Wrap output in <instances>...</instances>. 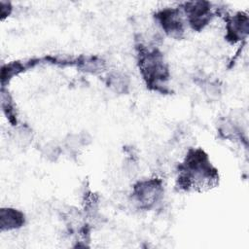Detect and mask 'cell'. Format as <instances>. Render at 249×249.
Wrapping results in <instances>:
<instances>
[{
	"label": "cell",
	"mask_w": 249,
	"mask_h": 249,
	"mask_svg": "<svg viewBox=\"0 0 249 249\" xmlns=\"http://www.w3.org/2000/svg\"><path fill=\"white\" fill-rule=\"evenodd\" d=\"M107 85L117 93H125L129 88V79L122 73H111L107 78Z\"/></svg>",
	"instance_id": "obj_8"
},
{
	"label": "cell",
	"mask_w": 249,
	"mask_h": 249,
	"mask_svg": "<svg viewBox=\"0 0 249 249\" xmlns=\"http://www.w3.org/2000/svg\"><path fill=\"white\" fill-rule=\"evenodd\" d=\"M25 223L24 214L15 208H1L0 228L1 231H12L21 228Z\"/></svg>",
	"instance_id": "obj_7"
},
{
	"label": "cell",
	"mask_w": 249,
	"mask_h": 249,
	"mask_svg": "<svg viewBox=\"0 0 249 249\" xmlns=\"http://www.w3.org/2000/svg\"><path fill=\"white\" fill-rule=\"evenodd\" d=\"M184 11L187 21L196 30L202 29L212 18L211 4L208 2H188L185 4Z\"/></svg>",
	"instance_id": "obj_5"
},
{
	"label": "cell",
	"mask_w": 249,
	"mask_h": 249,
	"mask_svg": "<svg viewBox=\"0 0 249 249\" xmlns=\"http://www.w3.org/2000/svg\"><path fill=\"white\" fill-rule=\"evenodd\" d=\"M162 30L172 38L179 39L185 32V22L179 9H164L156 15Z\"/></svg>",
	"instance_id": "obj_4"
},
{
	"label": "cell",
	"mask_w": 249,
	"mask_h": 249,
	"mask_svg": "<svg viewBox=\"0 0 249 249\" xmlns=\"http://www.w3.org/2000/svg\"><path fill=\"white\" fill-rule=\"evenodd\" d=\"M219 175L211 165L208 156L201 150H190L180 166L179 187L189 191H207L217 185Z\"/></svg>",
	"instance_id": "obj_1"
},
{
	"label": "cell",
	"mask_w": 249,
	"mask_h": 249,
	"mask_svg": "<svg viewBox=\"0 0 249 249\" xmlns=\"http://www.w3.org/2000/svg\"><path fill=\"white\" fill-rule=\"evenodd\" d=\"M249 30V19L247 15L238 13L231 17L227 24V38L231 42H237L245 38Z\"/></svg>",
	"instance_id": "obj_6"
},
{
	"label": "cell",
	"mask_w": 249,
	"mask_h": 249,
	"mask_svg": "<svg viewBox=\"0 0 249 249\" xmlns=\"http://www.w3.org/2000/svg\"><path fill=\"white\" fill-rule=\"evenodd\" d=\"M163 194L161 181L153 178L139 181L134 185L133 197L142 208H151L160 201Z\"/></svg>",
	"instance_id": "obj_3"
},
{
	"label": "cell",
	"mask_w": 249,
	"mask_h": 249,
	"mask_svg": "<svg viewBox=\"0 0 249 249\" xmlns=\"http://www.w3.org/2000/svg\"><path fill=\"white\" fill-rule=\"evenodd\" d=\"M138 55L139 69L147 86L155 90L164 91L169 71L161 53L157 49L143 48Z\"/></svg>",
	"instance_id": "obj_2"
},
{
	"label": "cell",
	"mask_w": 249,
	"mask_h": 249,
	"mask_svg": "<svg viewBox=\"0 0 249 249\" xmlns=\"http://www.w3.org/2000/svg\"><path fill=\"white\" fill-rule=\"evenodd\" d=\"M81 67L84 71L93 74L104 71L105 63L102 59L98 57H88L86 58V60L81 62Z\"/></svg>",
	"instance_id": "obj_9"
}]
</instances>
